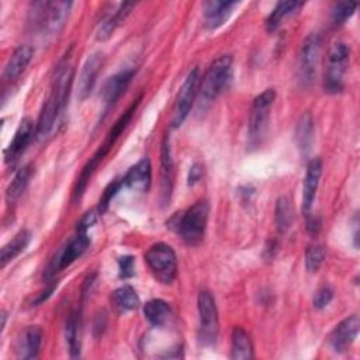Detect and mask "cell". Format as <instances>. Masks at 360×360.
<instances>
[{"mask_svg":"<svg viewBox=\"0 0 360 360\" xmlns=\"http://www.w3.org/2000/svg\"><path fill=\"white\" fill-rule=\"evenodd\" d=\"M34 55V49L30 45H20L13 55L10 56L8 62L4 68V79L7 80H15L21 76V73L25 70V68L30 65Z\"/></svg>","mask_w":360,"mask_h":360,"instance_id":"7402d4cb","label":"cell"},{"mask_svg":"<svg viewBox=\"0 0 360 360\" xmlns=\"http://www.w3.org/2000/svg\"><path fill=\"white\" fill-rule=\"evenodd\" d=\"M292 222V208L287 197H280L276 202V226L280 233L287 232Z\"/></svg>","mask_w":360,"mask_h":360,"instance_id":"1f68e13d","label":"cell"},{"mask_svg":"<svg viewBox=\"0 0 360 360\" xmlns=\"http://www.w3.org/2000/svg\"><path fill=\"white\" fill-rule=\"evenodd\" d=\"M325 260V249L321 245H311L305 250V269L308 273H316Z\"/></svg>","mask_w":360,"mask_h":360,"instance_id":"d6a6232c","label":"cell"},{"mask_svg":"<svg viewBox=\"0 0 360 360\" xmlns=\"http://www.w3.org/2000/svg\"><path fill=\"white\" fill-rule=\"evenodd\" d=\"M32 165H25L22 166L14 176V179L11 180V183L8 184L7 190H6V201L8 205L14 204L21 194L25 191L31 177H32Z\"/></svg>","mask_w":360,"mask_h":360,"instance_id":"83f0119b","label":"cell"},{"mask_svg":"<svg viewBox=\"0 0 360 360\" xmlns=\"http://www.w3.org/2000/svg\"><path fill=\"white\" fill-rule=\"evenodd\" d=\"M124 186V180L122 179H114L112 181H110L107 184V187L104 188L100 200H98V205H97V211L98 214H104L108 207H110V202L112 201V198L117 195V193L120 191V188Z\"/></svg>","mask_w":360,"mask_h":360,"instance_id":"836d02e7","label":"cell"},{"mask_svg":"<svg viewBox=\"0 0 360 360\" xmlns=\"http://www.w3.org/2000/svg\"><path fill=\"white\" fill-rule=\"evenodd\" d=\"M124 184L135 191H148L152 181V166L148 158L141 159L138 163L129 167L122 177Z\"/></svg>","mask_w":360,"mask_h":360,"instance_id":"ffe728a7","label":"cell"},{"mask_svg":"<svg viewBox=\"0 0 360 360\" xmlns=\"http://www.w3.org/2000/svg\"><path fill=\"white\" fill-rule=\"evenodd\" d=\"M304 7L302 1H295V0H290V1H278L276 4V7L273 8V11L269 14V17L266 18V30L267 32H274L284 20L295 15L301 8Z\"/></svg>","mask_w":360,"mask_h":360,"instance_id":"603a6c76","label":"cell"},{"mask_svg":"<svg viewBox=\"0 0 360 360\" xmlns=\"http://www.w3.org/2000/svg\"><path fill=\"white\" fill-rule=\"evenodd\" d=\"M90 245V239L87 236V233H77L58 255V257L53 262L52 270L49 273L53 274L56 271H60L66 267H69L76 259H79L89 248Z\"/></svg>","mask_w":360,"mask_h":360,"instance_id":"9a60e30c","label":"cell"},{"mask_svg":"<svg viewBox=\"0 0 360 360\" xmlns=\"http://www.w3.org/2000/svg\"><path fill=\"white\" fill-rule=\"evenodd\" d=\"M232 56L222 55L217 58L207 69L198 86V110L207 111L217 97L226 89L232 77Z\"/></svg>","mask_w":360,"mask_h":360,"instance_id":"277c9868","label":"cell"},{"mask_svg":"<svg viewBox=\"0 0 360 360\" xmlns=\"http://www.w3.org/2000/svg\"><path fill=\"white\" fill-rule=\"evenodd\" d=\"M73 76H75V70L72 68V63L68 59L62 60L52 79L51 94L44 103L37 121L35 136L38 141L45 139L52 132L59 115L65 110L69 98L70 87L73 83Z\"/></svg>","mask_w":360,"mask_h":360,"instance_id":"6da1fadb","label":"cell"},{"mask_svg":"<svg viewBox=\"0 0 360 360\" xmlns=\"http://www.w3.org/2000/svg\"><path fill=\"white\" fill-rule=\"evenodd\" d=\"M110 300H111V304L115 308V311H118L121 314L136 309L141 304L136 291L131 285H122V287L114 290Z\"/></svg>","mask_w":360,"mask_h":360,"instance_id":"4316f807","label":"cell"},{"mask_svg":"<svg viewBox=\"0 0 360 360\" xmlns=\"http://www.w3.org/2000/svg\"><path fill=\"white\" fill-rule=\"evenodd\" d=\"M321 174H322V160L319 158H315L307 166V173L302 184V212L305 215H308L312 208L316 190L319 186Z\"/></svg>","mask_w":360,"mask_h":360,"instance_id":"ac0fdd59","label":"cell"},{"mask_svg":"<svg viewBox=\"0 0 360 360\" xmlns=\"http://www.w3.org/2000/svg\"><path fill=\"white\" fill-rule=\"evenodd\" d=\"M202 173H204V167L201 163H194L191 167H190V172H188V186H194L197 184L201 177H202Z\"/></svg>","mask_w":360,"mask_h":360,"instance_id":"f35d334b","label":"cell"},{"mask_svg":"<svg viewBox=\"0 0 360 360\" xmlns=\"http://www.w3.org/2000/svg\"><path fill=\"white\" fill-rule=\"evenodd\" d=\"M134 6H135L134 3H121L118 6V8L100 24V27L97 30V35H96L97 39L107 41L114 34V31L125 21V18L128 17V14L134 8Z\"/></svg>","mask_w":360,"mask_h":360,"instance_id":"d4e9b609","label":"cell"},{"mask_svg":"<svg viewBox=\"0 0 360 360\" xmlns=\"http://www.w3.org/2000/svg\"><path fill=\"white\" fill-rule=\"evenodd\" d=\"M118 270L121 278H129L135 274V260L132 256H121L118 259Z\"/></svg>","mask_w":360,"mask_h":360,"instance_id":"8d00e7d4","label":"cell"},{"mask_svg":"<svg viewBox=\"0 0 360 360\" xmlns=\"http://www.w3.org/2000/svg\"><path fill=\"white\" fill-rule=\"evenodd\" d=\"M44 332L38 325L27 326L17 339L15 353L18 359H35L39 354Z\"/></svg>","mask_w":360,"mask_h":360,"instance_id":"2e32d148","label":"cell"},{"mask_svg":"<svg viewBox=\"0 0 360 360\" xmlns=\"http://www.w3.org/2000/svg\"><path fill=\"white\" fill-rule=\"evenodd\" d=\"M34 132V125L32 121L30 118H22L14 132L13 139L10 141L8 146L4 150V160L8 162H14L25 149V146L28 145V142L31 141Z\"/></svg>","mask_w":360,"mask_h":360,"instance_id":"d6986e66","label":"cell"},{"mask_svg":"<svg viewBox=\"0 0 360 360\" xmlns=\"http://www.w3.org/2000/svg\"><path fill=\"white\" fill-rule=\"evenodd\" d=\"M101 66H103V55L98 52L91 53L84 60L79 75V84H77V97L80 100H86L94 90Z\"/></svg>","mask_w":360,"mask_h":360,"instance_id":"5bb4252c","label":"cell"},{"mask_svg":"<svg viewBox=\"0 0 360 360\" xmlns=\"http://www.w3.org/2000/svg\"><path fill=\"white\" fill-rule=\"evenodd\" d=\"M210 215V205L205 200L194 202L186 211L177 212L169 219V228L173 229L190 246L198 245L205 235Z\"/></svg>","mask_w":360,"mask_h":360,"instance_id":"3957f363","label":"cell"},{"mask_svg":"<svg viewBox=\"0 0 360 360\" xmlns=\"http://www.w3.org/2000/svg\"><path fill=\"white\" fill-rule=\"evenodd\" d=\"M72 1H37L30 11V24L46 35H58L69 17Z\"/></svg>","mask_w":360,"mask_h":360,"instance_id":"5b68a950","label":"cell"},{"mask_svg":"<svg viewBox=\"0 0 360 360\" xmlns=\"http://www.w3.org/2000/svg\"><path fill=\"white\" fill-rule=\"evenodd\" d=\"M332 298H333V290L328 285H323V287L318 288L314 295V307L316 309H322L326 305H329Z\"/></svg>","mask_w":360,"mask_h":360,"instance_id":"d590c367","label":"cell"},{"mask_svg":"<svg viewBox=\"0 0 360 360\" xmlns=\"http://www.w3.org/2000/svg\"><path fill=\"white\" fill-rule=\"evenodd\" d=\"M173 177H174V165L172 158V149L169 143V138L165 136L160 146V188L163 202L170 200V193L173 188Z\"/></svg>","mask_w":360,"mask_h":360,"instance_id":"44dd1931","label":"cell"},{"mask_svg":"<svg viewBox=\"0 0 360 360\" xmlns=\"http://www.w3.org/2000/svg\"><path fill=\"white\" fill-rule=\"evenodd\" d=\"M274 98L276 91L273 89H266L253 100L249 120V143L252 146H257L264 136Z\"/></svg>","mask_w":360,"mask_h":360,"instance_id":"9c48e42d","label":"cell"},{"mask_svg":"<svg viewBox=\"0 0 360 360\" xmlns=\"http://www.w3.org/2000/svg\"><path fill=\"white\" fill-rule=\"evenodd\" d=\"M66 342L72 359L80 357L82 339H80V314L72 312L66 322Z\"/></svg>","mask_w":360,"mask_h":360,"instance_id":"4dcf8cb0","label":"cell"},{"mask_svg":"<svg viewBox=\"0 0 360 360\" xmlns=\"http://www.w3.org/2000/svg\"><path fill=\"white\" fill-rule=\"evenodd\" d=\"M295 142L302 155H307L311 150L314 142V121L309 112L302 114L297 122Z\"/></svg>","mask_w":360,"mask_h":360,"instance_id":"f1b7e54d","label":"cell"},{"mask_svg":"<svg viewBox=\"0 0 360 360\" xmlns=\"http://www.w3.org/2000/svg\"><path fill=\"white\" fill-rule=\"evenodd\" d=\"M143 315L152 326H163L170 316V307L163 300H150L143 305Z\"/></svg>","mask_w":360,"mask_h":360,"instance_id":"f546056e","label":"cell"},{"mask_svg":"<svg viewBox=\"0 0 360 360\" xmlns=\"http://www.w3.org/2000/svg\"><path fill=\"white\" fill-rule=\"evenodd\" d=\"M134 75H135V72L132 69L121 70V72L115 73L114 76H111L104 83L103 90H101V98L104 103V114H107L115 105V103L120 100V97L124 94V91L129 86Z\"/></svg>","mask_w":360,"mask_h":360,"instance_id":"4fadbf2b","label":"cell"},{"mask_svg":"<svg viewBox=\"0 0 360 360\" xmlns=\"http://www.w3.org/2000/svg\"><path fill=\"white\" fill-rule=\"evenodd\" d=\"M321 51H322L321 34L318 32L309 34L301 45L300 58H298V75L304 86L311 84L316 76Z\"/></svg>","mask_w":360,"mask_h":360,"instance_id":"8fae6325","label":"cell"},{"mask_svg":"<svg viewBox=\"0 0 360 360\" xmlns=\"http://www.w3.org/2000/svg\"><path fill=\"white\" fill-rule=\"evenodd\" d=\"M31 233L27 229H21L18 233L14 235L11 240H8L0 250V264L6 267L10 262H13L30 243Z\"/></svg>","mask_w":360,"mask_h":360,"instance_id":"484cf974","label":"cell"},{"mask_svg":"<svg viewBox=\"0 0 360 360\" xmlns=\"http://www.w3.org/2000/svg\"><path fill=\"white\" fill-rule=\"evenodd\" d=\"M360 328V319L357 315H352L339 322L329 335V346L333 352H345L357 338Z\"/></svg>","mask_w":360,"mask_h":360,"instance_id":"7c38bea8","label":"cell"},{"mask_svg":"<svg viewBox=\"0 0 360 360\" xmlns=\"http://www.w3.org/2000/svg\"><path fill=\"white\" fill-rule=\"evenodd\" d=\"M197 308H198V318H200V328H198L200 342L204 346H211L217 342V336L219 330L218 309H217L214 295L207 290L200 291L197 297Z\"/></svg>","mask_w":360,"mask_h":360,"instance_id":"ba28073f","label":"cell"},{"mask_svg":"<svg viewBox=\"0 0 360 360\" xmlns=\"http://www.w3.org/2000/svg\"><path fill=\"white\" fill-rule=\"evenodd\" d=\"M253 356V343L249 333L243 328L235 326L231 333V359L249 360Z\"/></svg>","mask_w":360,"mask_h":360,"instance_id":"cb8c5ba5","label":"cell"},{"mask_svg":"<svg viewBox=\"0 0 360 360\" xmlns=\"http://www.w3.org/2000/svg\"><path fill=\"white\" fill-rule=\"evenodd\" d=\"M142 100V96H138L132 104L120 115V118L112 124V127L110 128L108 134L105 135L104 142L98 146V149L93 153V156L89 159V162L84 165L80 176L77 177L75 190H73V201H79L89 184V180L91 179V176L94 174V172L97 170V167L100 166V163L104 160V158L108 155V152L111 150V148L115 145V142L118 141V138L121 136V134L124 132V129L128 127L134 112L136 111L139 101Z\"/></svg>","mask_w":360,"mask_h":360,"instance_id":"7a4b0ae2","label":"cell"},{"mask_svg":"<svg viewBox=\"0 0 360 360\" xmlns=\"http://www.w3.org/2000/svg\"><path fill=\"white\" fill-rule=\"evenodd\" d=\"M238 6L236 1L210 0L202 4L204 25L207 30H217L221 27L232 14V10Z\"/></svg>","mask_w":360,"mask_h":360,"instance_id":"e0dca14e","label":"cell"},{"mask_svg":"<svg viewBox=\"0 0 360 360\" xmlns=\"http://www.w3.org/2000/svg\"><path fill=\"white\" fill-rule=\"evenodd\" d=\"M350 60V48L345 42H333L328 51V63L323 79V89L329 94L343 90V77Z\"/></svg>","mask_w":360,"mask_h":360,"instance_id":"52a82bcc","label":"cell"},{"mask_svg":"<svg viewBox=\"0 0 360 360\" xmlns=\"http://www.w3.org/2000/svg\"><path fill=\"white\" fill-rule=\"evenodd\" d=\"M356 3H347V1H342V3H336L332 7V21L335 25H342L346 22L347 18H350L356 10Z\"/></svg>","mask_w":360,"mask_h":360,"instance_id":"e575fe53","label":"cell"},{"mask_svg":"<svg viewBox=\"0 0 360 360\" xmlns=\"http://www.w3.org/2000/svg\"><path fill=\"white\" fill-rule=\"evenodd\" d=\"M97 221V214L94 211H89L86 212L80 221L77 222V226H76V231L77 233H87V231L96 224Z\"/></svg>","mask_w":360,"mask_h":360,"instance_id":"74e56055","label":"cell"},{"mask_svg":"<svg viewBox=\"0 0 360 360\" xmlns=\"http://www.w3.org/2000/svg\"><path fill=\"white\" fill-rule=\"evenodd\" d=\"M198 86H200V69L194 66L186 76L176 103H174V110H173V117H172V127L179 128L187 118V115L191 111V107L194 104V100L197 98L198 94Z\"/></svg>","mask_w":360,"mask_h":360,"instance_id":"30bf717a","label":"cell"},{"mask_svg":"<svg viewBox=\"0 0 360 360\" xmlns=\"http://www.w3.org/2000/svg\"><path fill=\"white\" fill-rule=\"evenodd\" d=\"M145 262L158 281L172 284L177 276V256L173 248L159 242L152 245L145 253Z\"/></svg>","mask_w":360,"mask_h":360,"instance_id":"8992f818","label":"cell"}]
</instances>
